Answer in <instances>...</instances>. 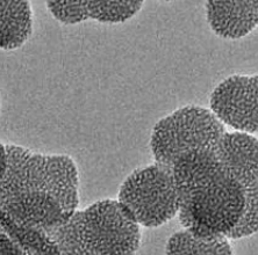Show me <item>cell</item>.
<instances>
[{
    "instance_id": "6da1fadb",
    "label": "cell",
    "mask_w": 258,
    "mask_h": 255,
    "mask_svg": "<svg viewBox=\"0 0 258 255\" xmlns=\"http://www.w3.org/2000/svg\"><path fill=\"white\" fill-rule=\"evenodd\" d=\"M9 168L0 182V214L26 227L50 231L78 210L79 172L68 154L6 144Z\"/></svg>"
},
{
    "instance_id": "7a4b0ae2",
    "label": "cell",
    "mask_w": 258,
    "mask_h": 255,
    "mask_svg": "<svg viewBox=\"0 0 258 255\" xmlns=\"http://www.w3.org/2000/svg\"><path fill=\"white\" fill-rule=\"evenodd\" d=\"M171 171L184 230L197 237L227 238L244 214L245 195L216 151L181 155Z\"/></svg>"
},
{
    "instance_id": "3957f363",
    "label": "cell",
    "mask_w": 258,
    "mask_h": 255,
    "mask_svg": "<svg viewBox=\"0 0 258 255\" xmlns=\"http://www.w3.org/2000/svg\"><path fill=\"white\" fill-rule=\"evenodd\" d=\"M226 128L210 109L185 106L159 120L151 131L155 162L171 168L181 155L193 151H216Z\"/></svg>"
},
{
    "instance_id": "277c9868",
    "label": "cell",
    "mask_w": 258,
    "mask_h": 255,
    "mask_svg": "<svg viewBox=\"0 0 258 255\" xmlns=\"http://www.w3.org/2000/svg\"><path fill=\"white\" fill-rule=\"evenodd\" d=\"M116 201L140 226L164 225L178 215L171 168L155 162L135 169L121 185Z\"/></svg>"
},
{
    "instance_id": "5b68a950",
    "label": "cell",
    "mask_w": 258,
    "mask_h": 255,
    "mask_svg": "<svg viewBox=\"0 0 258 255\" xmlns=\"http://www.w3.org/2000/svg\"><path fill=\"white\" fill-rule=\"evenodd\" d=\"M79 237L93 255H135L141 246V226L119 202L100 200L75 212Z\"/></svg>"
},
{
    "instance_id": "8992f818",
    "label": "cell",
    "mask_w": 258,
    "mask_h": 255,
    "mask_svg": "<svg viewBox=\"0 0 258 255\" xmlns=\"http://www.w3.org/2000/svg\"><path fill=\"white\" fill-rule=\"evenodd\" d=\"M216 154L243 189L245 209L240 223L227 235L229 240L246 238L258 230V140L256 136L228 132L223 135Z\"/></svg>"
},
{
    "instance_id": "52a82bcc",
    "label": "cell",
    "mask_w": 258,
    "mask_h": 255,
    "mask_svg": "<svg viewBox=\"0 0 258 255\" xmlns=\"http://www.w3.org/2000/svg\"><path fill=\"white\" fill-rule=\"evenodd\" d=\"M257 74H234L222 80L210 97V110L225 127L256 136L258 131Z\"/></svg>"
},
{
    "instance_id": "ba28073f",
    "label": "cell",
    "mask_w": 258,
    "mask_h": 255,
    "mask_svg": "<svg viewBox=\"0 0 258 255\" xmlns=\"http://www.w3.org/2000/svg\"><path fill=\"white\" fill-rule=\"evenodd\" d=\"M206 20L216 35L227 40L242 39L257 28V0L206 3Z\"/></svg>"
},
{
    "instance_id": "9c48e42d",
    "label": "cell",
    "mask_w": 258,
    "mask_h": 255,
    "mask_svg": "<svg viewBox=\"0 0 258 255\" xmlns=\"http://www.w3.org/2000/svg\"><path fill=\"white\" fill-rule=\"evenodd\" d=\"M33 33V10L29 2H0V49L15 50Z\"/></svg>"
},
{
    "instance_id": "30bf717a",
    "label": "cell",
    "mask_w": 258,
    "mask_h": 255,
    "mask_svg": "<svg viewBox=\"0 0 258 255\" xmlns=\"http://www.w3.org/2000/svg\"><path fill=\"white\" fill-rule=\"evenodd\" d=\"M165 255H235L226 237L203 238L181 230L168 239Z\"/></svg>"
},
{
    "instance_id": "8fae6325",
    "label": "cell",
    "mask_w": 258,
    "mask_h": 255,
    "mask_svg": "<svg viewBox=\"0 0 258 255\" xmlns=\"http://www.w3.org/2000/svg\"><path fill=\"white\" fill-rule=\"evenodd\" d=\"M0 224L25 255H60L57 243L47 231L18 225L3 214H0Z\"/></svg>"
},
{
    "instance_id": "7c38bea8",
    "label": "cell",
    "mask_w": 258,
    "mask_h": 255,
    "mask_svg": "<svg viewBox=\"0 0 258 255\" xmlns=\"http://www.w3.org/2000/svg\"><path fill=\"white\" fill-rule=\"evenodd\" d=\"M144 2L141 0H92V2H84L85 18L86 20L93 19L101 24H122L129 19L134 18L140 11L142 10Z\"/></svg>"
},
{
    "instance_id": "4fadbf2b",
    "label": "cell",
    "mask_w": 258,
    "mask_h": 255,
    "mask_svg": "<svg viewBox=\"0 0 258 255\" xmlns=\"http://www.w3.org/2000/svg\"><path fill=\"white\" fill-rule=\"evenodd\" d=\"M47 232L57 243L60 255H93L79 237L75 214L62 225Z\"/></svg>"
},
{
    "instance_id": "5bb4252c",
    "label": "cell",
    "mask_w": 258,
    "mask_h": 255,
    "mask_svg": "<svg viewBox=\"0 0 258 255\" xmlns=\"http://www.w3.org/2000/svg\"><path fill=\"white\" fill-rule=\"evenodd\" d=\"M49 12L63 25H78L86 21L84 0H63L45 3Z\"/></svg>"
},
{
    "instance_id": "9a60e30c",
    "label": "cell",
    "mask_w": 258,
    "mask_h": 255,
    "mask_svg": "<svg viewBox=\"0 0 258 255\" xmlns=\"http://www.w3.org/2000/svg\"><path fill=\"white\" fill-rule=\"evenodd\" d=\"M0 255H25L18 243L4 230H0Z\"/></svg>"
},
{
    "instance_id": "2e32d148",
    "label": "cell",
    "mask_w": 258,
    "mask_h": 255,
    "mask_svg": "<svg viewBox=\"0 0 258 255\" xmlns=\"http://www.w3.org/2000/svg\"><path fill=\"white\" fill-rule=\"evenodd\" d=\"M7 168H9V154H7L5 144L0 142V182L5 177Z\"/></svg>"
},
{
    "instance_id": "e0dca14e",
    "label": "cell",
    "mask_w": 258,
    "mask_h": 255,
    "mask_svg": "<svg viewBox=\"0 0 258 255\" xmlns=\"http://www.w3.org/2000/svg\"><path fill=\"white\" fill-rule=\"evenodd\" d=\"M0 109H2V99H0Z\"/></svg>"
},
{
    "instance_id": "ac0fdd59",
    "label": "cell",
    "mask_w": 258,
    "mask_h": 255,
    "mask_svg": "<svg viewBox=\"0 0 258 255\" xmlns=\"http://www.w3.org/2000/svg\"><path fill=\"white\" fill-rule=\"evenodd\" d=\"M0 230H3V226H2V224H0Z\"/></svg>"
}]
</instances>
